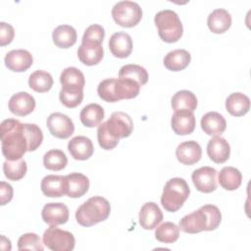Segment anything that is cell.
Listing matches in <instances>:
<instances>
[{"label": "cell", "instance_id": "9c48e42d", "mask_svg": "<svg viewBox=\"0 0 251 251\" xmlns=\"http://www.w3.org/2000/svg\"><path fill=\"white\" fill-rule=\"evenodd\" d=\"M46 125L50 133L61 139L70 137L75 131V125L72 119L59 112L50 114L47 118Z\"/></svg>", "mask_w": 251, "mask_h": 251}, {"label": "cell", "instance_id": "5b68a950", "mask_svg": "<svg viewBox=\"0 0 251 251\" xmlns=\"http://www.w3.org/2000/svg\"><path fill=\"white\" fill-rule=\"evenodd\" d=\"M190 188L181 177H173L167 181L161 196V204L168 212H176L186 201Z\"/></svg>", "mask_w": 251, "mask_h": 251}, {"label": "cell", "instance_id": "2e32d148", "mask_svg": "<svg viewBox=\"0 0 251 251\" xmlns=\"http://www.w3.org/2000/svg\"><path fill=\"white\" fill-rule=\"evenodd\" d=\"M40 188L47 197H61L67 194V177L66 176L48 175L42 178Z\"/></svg>", "mask_w": 251, "mask_h": 251}, {"label": "cell", "instance_id": "9a60e30c", "mask_svg": "<svg viewBox=\"0 0 251 251\" xmlns=\"http://www.w3.org/2000/svg\"><path fill=\"white\" fill-rule=\"evenodd\" d=\"M171 126L177 135L190 134L195 129V116L193 112L188 110L175 111L171 120Z\"/></svg>", "mask_w": 251, "mask_h": 251}, {"label": "cell", "instance_id": "60d3db41", "mask_svg": "<svg viewBox=\"0 0 251 251\" xmlns=\"http://www.w3.org/2000/svg\"><path fill=\"white\" fill-rule=\"evenodd\" d=\"M97 139L100 147L104 150H112L114 149L118 143L119 139L113 137L111 133L108 131L107 126H106V122L102 123L98 126L97 129Z\"/></svg>", "mask_w": 251, "mask_h": 251}, {"label": "cell", "instance_id": "ab89813d", "mask_svg": "<svg viewBox=\"0 0 251 251\" xmlns=\"http://www.w3.org/2000/svg\"><path fill=\"white\" fill-rule=\"evenodd\" d=\"M61 103L67 108H75L83 99V90H66L61 89L59 92Z\"/></svg>", "mask_w": 251, "mask_h": 251}, {"label": "cell", "instance_id": "4dcf8cb0", "mask_svg": "<svg viewBox=\"0 0 251 251\" xmlns=\"http://www.w3.org/2000/svg\"><path fill=\"white\" fill-rule=\"evenodd\" d=\"M218 180L224 189L235 190L241 184L242 175L240 171L234 167H225L220 171Z\"/></svg>", "mask_w": 251, "mask_h": 251}, {"label": "cell", "instance_id": "277c9868", "mask_svg": "<svg viewBox=\"0 0 251 251\" xmlns=\"http://www.w3.org/2000/svg\"><path fill=\"white\" fill-rule=\"evenodd\" d=\"M110 212L111 206L106 198L93 196L77 208L75 220L82 226H91L107 220Z\"/></svg>", "mask_w": 251, "mask_h": 251}, {"label": "cell", "instance_id": "52a82bcc", "mask_svg": "<svg viewBox=\"0 0 251 251\" xmlns=\"http://www.w3.org/2000/svg\"><path fill=\"white\" fill-rule=\"evenodd\" d=\"M112 17L116 24L124 27L135 26L142 18V10L138 3L133 1H120L112 9Z\"/></svg>", "mask_w": 251, "mask_h": 251}, {"label": "cell", "instance_id": "8992f818", "mask_svg": "<svg viewBox=\"0 0 251 251\" xmlns=\"http://www.w3.org/2000/svg\"><path fill=\"white\" fill-rule=\"evenodd\" d=\"M154 23L158 28L160 38L168 43L176 42L183 33V26L178 15L169 9L162 10L155 15Z\"/></svg>", "mask_w": 251, "mask_h": 251}, {"label": "cell", "instance_id": "3957f363", "mask_svg": "<svg viewBox=\"0 0 251 251\" xmlns=\"http://www.w3.org/2000/svg\"><path fill=\"white\" fill-rule=\"evenodd\" d=\"M140 85L133 79L126 77L106 78L97 87L99 97L109 103L122 99H132L139 94Z\"/></svg>", "mask_w": 251, "mask_h": 251}, {"label": "cell", "instance_id": "cb8c5ba5", "mask_svg": "<svg viewBox=\"0 0 251 251\" xmlns=\"http://www.w3.org/2000/svg\"><path fill=\"white\" fill-rule=\"evenodd\" d=\"M62 89L66 90H83L85 78L81 71L75 67H68L64 69L60 75Z\"/></svg>", "mask_w": 251, "mask_h": 251}, {"label": "cell", "instance_id": "e0dca14e", "mask_svg": "<svg viewBox=\"0 0 251 251\" xmlns=\"http://www.w3.org/2000/svg\"><path fill=\"white\" fill-rule=\"evenodd\" d=\"M176 156L178 162L190 166L200 161L202 157V149L199 143L194 140L184 141L176 147Z\"/></svg>", "mask_w": 251, "mask_h": 251}, {"label": "cell", "instance_id": "8fae6325", "mask_svg": "<svg viewBox=\"0 0 251 251\" xmlns=\"http://www.w3.org/2000/svg\"><path fill=\"white\" fill-rule=\"evenodd\" d=\"M216 176L217 171L208 166L195 170L191 175V178L196 189L204 193H211L217 189Z\"/></svg>", "mask_w": 251, "mask_h": 251}, {"label": "cell", "instance_id": "b9f144b4", "mask_svg": "<svg viewBox=\"0 0 251 251\" xmlns=\"http://www.w3.org/2000/svg\"><path fill=\"white\" fill-rule=\"evenodd\" d=\"M105 36V30L102 25L94 24L89 25L82 35L81 41H87V42H98L102 43Z\"/></svg>", "mask_w": 251, "mask_h": 251}, {"label": "cell", "instance_id": "d590c367", "mask_svg": "<svg viewBox=\"0 0 251 251\" xmlns=\"http://www.w3.org/2000/svg\"><path fill=\"white\" fill-rule=\"evenodd\" d=\"M119 77H126L133 79L140 86H142L148 80V73L143 67L139 65L127 64L120 69Z\"/></svg>", "mask_w": 251, "mask_h": 251}, {"label": "cell", "instance_id": "f1b7e54d", "mask_svg": "<svg viewBox=\"0 0 251 251\" xmlns=\"http://www.w3.org/2000/svg\"><path fill=\"white\" fill-rule=\"evenodd\" d=\"M76 30L69 25H58L52 33V39L59 48H70L76 42Z\"/></svg>", "mask_w": 251, "mask_h": 251}, {"label": "cell", "instance_id": "ee69618b", "mask_svg": "<svg viewBox=\"0 0 251 251\" xmlns=\"http://www.w3.org/2000/svg\"><path fill=\"white\" fill-rule=\"evenodd\" d=\"M13 198V187L11 184L1 181L0 182V205L4 206Z\"/></svg>", "mask_w": 251, "mask_h": 251}, {"label": "cell", "instance_id": "44dd1931", "mask_svg": "<svg viewBox=\"0 0 251 251\" xmlns=\"http://www.w3.org/2000/svg\"><path fill=\"white\" fill-rule=\"evenodd\" d=\"M207 154L213 162L223 164L229 158L230 146L224 137L216 135L208 141Z\"/></svg>", "mask_w": 251, "mask_h": 251}, {"label": "cell", "instance_id": "5bb4252c", "mask_svg": "<svg viewBox=\"0 0 251 251\" xmlns=\"http://www.w3.org/2000/svg\"><path fill=\"white\" fill-rule=\"evenodd\" d=\"M35 99L27 92H18L14 94L9 100V110L12 114L24 117L33 112L35 109Z\"/></svg>", "mask_w": 251, "mask_h": 251}, {"label": "cell", "instance_id": "ffe728a7", "mask_svg": "<svg viewBox=\"0 0 251 251\" xmlns=\"http://www.w3.org/2000/svg\"><path fill=\"white\" fill-rule=\"evenodd\" d=\"M68 150L75 160L83 161L89 159L92 156L94 147L92 141L88 137L77 135L69 141Z\"/></svg>", "mask_w": 251, "mask_h": 251}, {"label": "cell", "instance_id": "ac0fdd59", "mask_svg": "<svg viewBox=\"0 0 251 251\" xmlns=\"http://www.w3.org/2000/svg\"><path fill=\"white\" fill-rule=\"evenodd\" d=\"M111 53L117 58H127L132 51V39L125 31H118L111 35L109 40Z\"/></svg>", "mask_w": 251, "mask_h": 251}, {"label": "cell", "instance_id": "4fadbf2b", "mask_svg": "<svg viewBox=\"0 0 251 251\" xmlns=\"http://www.w3.org/2000/svg\"><path fill=\"white\" fill-rule=\"evenodd\" d=\"M6 67L13 72L22 73L29 69L33 63L32 55L25 49H14L5 56Z\"/></svg>", "mask_w": 251, "mask_h": 251}, {"label": "cell", "instance_id": "d4e9b609", "mask_svg": "<svg viewBox=\"0 0 251 251\" xmlns=\"http://www.w3.org/2000/svg\"><path fill=\"white\" fill-rule=\"evenodd\" d=\"M207 25L212 32L224 33L231 25V16L226 9H215L212 13L209 14Z\"/></svg>", "mask_w": 251, "mask_h": 251}, {"label": "cell", "instance_id": "e575fe53", "mask_svg": "<svg viewBox=\"0 0 251 251\" xmlns=\"http://www.w3.org/2000/svg\"><path fill=\"white\" fill-rule=\"evenodd\" d=\"M27 171L26 162L22 158L15 161L6 160L3 163V172L5 176L13 181L22 179Z\"/></svg>", "mask_w": 251, "mask_h": 251}, {"label": "cell", "instance_id": "6da1fadb", "mask_svg": "<svg viewBox=\"0 0 251 251\" xmlns=\"http://www.w3.org/2000/svg\"><path fill=\"white\" fill-rule=\"evenodd\" d=\"M2 154L7 160L22 159L28 151V143L25 134L24 124L16 119H7L0 126Z\"/></svg>", "mask_w": 251, "mask_h": 251}, {"label": "cell", "instance_id": "7a4b0ae2", "mask_svg": "<svg viewBox=\"0 0 251 251\" xmlns=\"http://www.w3.org/2000/svg\"><path fill=\"white\" fill-rule=\"evenodd\" d=\"M222 221L220 209L212 204H206L198 210L184 216L180 221L178 227L186 233H198L203 230L216 229Z\"/></svg>", "mask_w": 251, "mask_h": 251}, {"label": "cell", "instance_id": "d6a6232c", "mask_svg": "<svg viewBox=\"0 0 251 251\" xmlns=\"http://www.w3.org/2000/svg\"><path fill=\"white\" fill-rule=\"evenodd\" d=\"M28 85L32 90L39 93H44L52 88L53 77L48 72L37 70L29 75Z\"/></svg>", "mask_w": 251, "mask_h": 251}, {"label": "cell", "instance_id": "836d02e7", "mask_svg": "<svg viewBox=\"0 0 251 251\" xmlns=\"http://www.w3.org/2000/svg\"><path fill=\"white\" fill-rule=\"evenodd\" d=\"M68 158L60 149H51L43 156V165L50 171H61L66 168Z\"/></svg>", "mask_w": 251, "mask_h": 251}, {"label": "cell", "instance_id": "1f68e13d", "mask_svg": "<svg viewBox=\"0 0 251 251\" xmlns=\"http://www.w3.org/2000/svg\"><path fill=\"white\" fill-rule=\"evenodd\" d=\"M171 104L175 111L188 110L194 112L197 107V98L195 94L189 90H179L172 97Z\"/></svg>", "mask_w": 251, "mask_h": 251}, {"label": "cell", "instance_id": "30bf717a", "mask_svg": "<svg viewBox=\"0 0 251 251\" xmlns=\"http://www.w3.org/2000/svg\"><path fill=\"white\" fill-rule=\"evenodd\" d=\"M106 126L111 135L119 140L129 136L133 130L131 118L124 112H114L106 122Z\"/></svg>", "mask_w": 251, "mask_h": 251}, {"label": "cell", "instance_id": "f35d334b", "mask_svg": "<svg viewBox=\"0 0 251 251\" xmlns=\"http://www.w3.org/2000/svg\"><path fill=\"white\" fill-rule=\"evenodd\" d=\"M43 242H41L40 237L36 233H25L20 236L18 240V249L19 250H35L42 251L44 249Z\"/></svg>", "mask_w": 251, "mask_h": 251}, {"label": "cell", "instance_id": "83f0119b", "mask_svg": "<svg viewBox=\"0 0 251 251\" xmlns=\"http://www.w3.org/2000/svg\"><path fill=\"white\" fill-rule=\"evenodd\" d=\"M191 61V55L185 49H176L167 53L164 58L165 67L173 72L184 70Z\"/></svg>", "mask_w": 251, "mask_h": 251}, {"label": "cell", "instance_id": "8d00e7d4", "mask_svg": "<svg viewBox=\"0 0 251 251\" xmlns=\"http://www.w3.org/2000/svg\"><path fill=\"white\" fill-rule=\"evenodd\" d=\"M179 237V227L172 223L165 222L161 224L155 230V238L163 243H174Z\"/></svg>", "mask_w": 251, "mask_h": 251}, {"label": "cell", "instance_id": "484cf974", "mask_svg": "<svg viewBox=\"0 0 251 251\" xmlns=\"http://www.w3.org/2000/svg\"><path fill=\"white\" fill-rule=\"evenodd\" d=\"M68 181L67 195L71 198L83 196L89 188V179L80 173H71L66 176Z\"/></svg>", "mask_w": 251, "mask_h": 251}, {"label": "cell", "instance_id": "4316f807", "mask_svg": "<svg viewBox=\"0 0 251 251\" xmlns=\"http://www.w3.org/2000/svg\"><path fill=\"white\" fill-rule=\"evenodd\" d=\"M226 109L231 116H244L250 110V99L241 92H233L226 100Z\"/></svg>", "mask_w": 251, "mask_h": 251}, {"label": "cell", "instance_id": "7402d4cb", "mask_svg": "<svg viewBox=\"0 0 251 251\" xmlns=\"http://www.w3.org/2000/svg\"><path fill=\"white\" fill-rule=\"evenodd\" d=\"M163 220V213L155 202L145 203L139 211V225L144 229H154Z\"/></svg>", "mask_w": 251, "mask_h": 251}, {"label": "cell", "instance_id": "7bdbcfd3", "mask_svg": "<svg viewBox=\"0 0 251 251\" xmlns=\"http://www.w3.org/2000/svg\"><path fill=\"white\" fill-rule=\"evenodd\" d=\"M15 36L14 27L5 22L0 23V44L1 46H5L10 44Z\"/></svg>", "mask_w": 251, "mask_h": 251}, {"label": "cell", "instance_id": "74e56055", "mask_svg": "<svg viewBox=\"0 0 251 251\" xmlns=\"http://www.w3.org/2000/svg\"><path fill=\"white\" fill-rule=\"evenodd\" d=\"M24 129L28 143V151L36 150L43 140L41 128L35 124H24Z\"/></svg>", "mask_w": 251, "mask_h": 251}, {"label": "cell", "instance_id": "ba28073f", "mask_svg": "<svg viewBox=\"0 0 251 251\" xmlns=\"http://www.w3.org/2000/svg\"><path fill=\"white\" fill-rule=\"evenodd\" d=\"M43 244L53 251H71L75 248V239L73 233L56 226H50L43 233Z\"/></svg>", "mask_w": 251, "mask_h": 251}, {"label": "cell", "instance_id": "603a6c76", "mask_svg": "<svg viewBox=\"0 0 251 251\" xmlns=\"http://www.w3.org/2000/svg\"><path fill=\"white\" fill-rule=\"evenodd\" d=\"M201 128L208 135H221L226 127L224 116L218 112H208L201 118Z\"/></svg>", "mask_w": 251, "mask_h": 251}, {"label": "cell", "instance_id": "d6986e66", "mask_svg": "<svg viewBox=\"0 0 251 251\" xmlns=\"http://www.w3.org/2000/svg\"><path fill=\"white\" fill-rule=\"evenodd\" d=\"M104 51L102 43L81 41L77 49V57L79 61L86 66L97 65L103 58Z\"/></svg>", "mask_w": 251, "mask_h": 251}, {"label": "cell", "instance_id": "7c38bea8", "mask_svg": "<svg viewBox=\"0 0 251 251\" xmlns=\"http://www.w3.org/2000/svg\"><path fill=\"white\" fill-rule=\"evenodd\" d=\"M69 208L61 202L47 203L41 211V217L44 223L50 226H59L66 224L69 220Z\"/></svg>", "mask_w": 251, "mask_h": 251}, {"label": "cell", "instance_id": "f546056e", "mask_svg": "<svg viewBox=\"0 0 251 251\" xmlns=\"http://www.w3.org/2000/svg\"><path fill=\"white\" fill-rule=\"evenodd\" d=\"M104 115V109L99 104L91 103L82 108L79 114V119L84 126L95 127L102 123Z\"/></svg>", "mask_w": 251, "mask_h": 251}]
</instances>
